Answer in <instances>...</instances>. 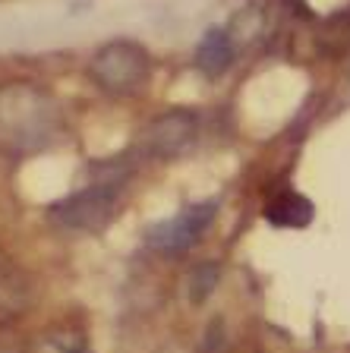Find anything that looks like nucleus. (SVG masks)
<instances>
[{
    "mask_svg": "<svg viewBox=\"0 0 350 353\" xmlns=\"http://www.w3.org/2000/svg\"><path fill=\"white\" fill-rule=\"evenodd\" d=\"M64 132V110L48 88L26 79L0 85V154H35Z\"/></svg>",
    "mask_w": 350,
    "mask_h": 353,
    "instance_id": "1",
    "label": "nucleus"
},
{
    "mask_svg": "<svg viewBox=\"0 0 350 353\" xmlns=\"http://www.w3.org/2000/svg\"><path fill=\"white\" fill-rule=\"evenodd\" d=\"M86 73L108 98H136L152 82L155 60L136 38H110L88 57Z\"/></svg>",
    "mask_w": 350,
    "mask_h": 353,
    "instance_id": "2",
    "label": "nucleus"
},
{
    "mask_svg": "<svg viewBox=\"0 0 350 353\" xmlns=\"http://www.w3.org/2000/svg\"><path fill=\"white\" fill-rule=\"evenodd\" d=\"M120 192H124L120 180H98V183H88L86 190L57 199L48 208V218L54 228L70 230V234H98L120 212Z\"/></svg>",
    "mask_w": 350,
    "mask_h": 353,
    "instance_id": "3",
    "label": "nucleus"
},
{
    "mask_svg": "<svg viewBox=\"0 0 350 353\" xmlns=\"http://www.w3.org/2000/svg\"><path fill=\"white\" fill-rule=\"evenodd\" d=\"M215 214H218V202L215 199H202V202H190L183 205L174 218L152 224L146 234V243L161 256H180L190 246H196L205 236V230L212 228Z\"/></svg>",
    "mask_w": 350,
    "mask_h": 353,
    "instance_id": "4",
    "label": "nucleus"
},
{
    "mask_svg": "<svg viewBox=\"0 0 350 353\" xmlns=\"http://www.w3.org/2000/svg\"><path fill=\"white\" fill-rule=\"evenodd\" d=\"M199 139V117L186 108L164 110L146 126L142 139L136 145V154L155 158V161H171L186 154Z\"/></svg>",
    "mask_w": 350,
    "mask_h": 353,
    "instance_id": "5",
    "label": "nucleus"
},
{
    "mask_svg": "<svg viewBox=\"0 0 350 353\" xmlns=\"http://www.w3.org/2000/svg\"><path fill=\"white\" fill-rule=\"evenodd\" d=\"M35 303V284L32 274L19 262L0 252V325L19 322Z\"/></svg>",
    "mask_w": 350,
    "mask_h": 353,
    "instance_id": "6",
    "label": "nucleus"
},
{
    "mask_svg": "<svg viewBox=\"0 0 350 353\" xmlns=\"http://www.w3.org/2000/svg\"><path fill=\"white\" fill-rule=\"evenodd\" d=\"M265 221L275 228H287V230H303L313 221V202L303 192L293 190H281L278 196L269 199L265 205Z\"/></svg>",
    "mask_w": 350,
    "mask_h": 353,
    "instance_id": "7",
    "label": "nucleus"
},
{
    "mask_svg": "<svg viewBox=\"0 0 350 353\" xmlns=\"http://www.w3.org/2000/svg\"><path fill=\"white\" fill-rule=\"evenodd\" d=\"M233 63V35L221 26H212V29L202 35L196 48V66L205 76H221L227 66Z\"/></svg>",
    "mask_w": 350,
    "mask_h": 353,
    "instance_id": "8",
    "label": "nucleus"
},
{
    "mask_svg": "<svg viewBox=\"0 0 350 353\" xmlns=\"http://www.w3.org/2000/svg\"><path fill=\"white\" fill-rule=\"evenodd\" d=\"M32 353H92V350H88V341L82 331L57 328L41 334L35 341V347H32Z\"/></svg>",
    "mask_w": 350,
    "mask_h": 353,
    "instance_id": "9",
    "label": "nucleus"
},
{
    "mask_svg": "<svg viewBox=\"0 0 350 353\" xmlns=\"http://www.w3.org/2000/svg\"><path fill=\"white\" fill-rule=\"evenodd\" d=\"M218 274H221V268L215 262H202V265L193 268L190 272V300H193V306L205 303V296L218 287Z\"/></svg>",
    "mask_w": 350,
    "mask_h": 353,
    "instance_id": "10",
    "label": "nucleus"
}]
</instances>
